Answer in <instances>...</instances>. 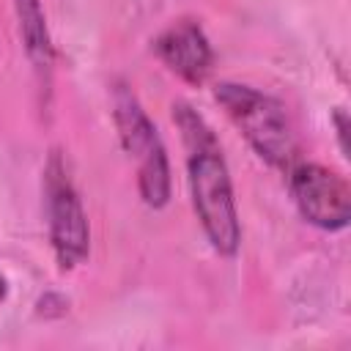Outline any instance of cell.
Returning a JSON list of instances; mask_svg holds the SVG:
<instances>
[{"label": "cell", "mask_w": 351, "mask_h": 351, "mask_svg": "<svg viewBox=\"0 0 351 351\" xmlns=\"http://www.w3.org/2000/svg\"><path fill=\"white\" fill-rule=\"evenodd\" d=\"M176 121L184 132L186 148H189V189L192 203L197 211V219L211 241V247L219 255H236L241 241V225L239 211L233 200V184L228 165L222 159V151L211 134V129L203 123L197 112H192L186 104L173 107Z\"/></svg>", "instance_id": "6da1fadb"}, {"label": "cell", "mask_w": 351, "mask_h": 351, "mask_svg": "<svg viewBox=\"0 0 351 351\" xmlns=\"http://www.w3.org/2000/svg\"><path fill=\"white\" fill-rule=\"evenodd\" d=\"M214 96L261 159H266L271 167L291 170L296 159V137L280 101L236 82H219Z\"/></svg>", "instance_id": "7a4b0ae2"}, {"label": "cell", "mask_w": 351, "mask_h": 351, "mask_svg": "<svg viewBox=\"0 0 351 351\" xmlns=\"http://www.w3.org/2000/svg\"><path fill=\"white\" fill-rule=\"evenodd\" d=\"M335 121H337V129H340V143H343V151H348V143H346V112H337L335 115Z\"/></svg>", "instance_id": "ba28073f"}, {"label": "cell", "mask_w": 351, "mask_h": 351, "mask_svg": "<svg viewBox=\"0 0 351 351\" xmlns=\"http://www.w3.org/2000/svg\"><path fill=\"white\" fill-rule=\"evenodd\" d=\"M291 192L302 217L324 230H340L351 219L348 181L324 165H299L291 170Z\"/></svg>", "instance_id": "277c9868"}, {"label": "cell", "mask_w": 351, "mask_h": 351, "mask_svg": "<svg viewBox=\"0 0 351 351\" xmlns=\"http://www.w3.org/2000/svg\"><path fill=\"white\" fill-rule=\"evenodd\" d=\"M162 63L186 82H203L211 71V44L197 22H178L154 41Z\"/></svg>", "instance_id": "5b68a950"}, {"label": "cell", "mask_w": 351, "mask_h": 351, "mask_svg": "<svg viewBox=\"0 0 351 351\" xmlns=\"http://www.w3.org/2000/svg\"><path fill=\"white\" fill-rule=\"evenodd\" d=\"M47 195V217H49V239L60 269H71L88 258L90 250V228L85 208L74 184L66 176V167L58 154H52L44 176Z\"/></svg>", "instance_id": "3957f363"}, {"label": "cell", "mask_w": 351, "mask_h": 351, "mask_svg": "<svg viewBox=\"0 0 351 351\" xmlns=\"http://www.w3.org/2000/svg\"><path fill=\"white\" fill-rule=\"evenodd\" d=\"M137 186L151 208H162L170 200V165L162 140L137 156Z\"/></svg>", "instance_id": "52a82bcc"}, {"label": "cell", "mask_w": 351, "mask_h": 351, "mask_svg": "<svg viewBox=\"0 0 351 351\" xmlns=\"http://www.w3.org/2000/svg\"><path fill=\"white\" fill-rule=\"evenodd\" d=\"M16 16H19V33L27 49V58L38 71H49L52 66V44L47 30V16L41 8V0H14Z\"/></svg>", "instance_id": "8992f818"}, {"label": "cell", "mask_w": 351, "mask_h": 351, "mask_svg": "<svg viewBox=\"0 0 351 351\" xmlns=\"http://www.w3.org/2000/svg\"><path fill=\"white\" fill-rule=\"evenodd\" d=\"M3 299H5V280L0 277V302H3Z\"/></svg>", "instance_id": "9c48e42d"}]
</instances>
